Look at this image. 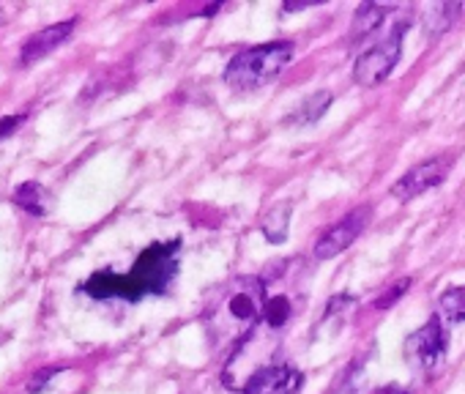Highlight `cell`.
I'll return each mask as SVG.
<instances>
[{
  "label": "cell",
  "mask_w": 465,
  "mask_h": 394,
  "mask_svg": "<svg viewBox=\"0 0 465 394\" xmlns=\"http://www.w3.org/2000/svg\"><path fill=\"white\" fill-rule=\"evenodd\" d=\"M454 159L451 156H432L416 167H411L394 186H391V197H397V201H413V197L424 194L427 189L438 186L446 181L449 170H451Z\"/></svg>",
  "instance_id": "52a82bcc"
},
{
  "label": "cell",
  "mask_w": 465,
  "mask_h": 394,
  "mask_svg": "<svg viewBox=\"0 0 465 394\" xmlns=\"http://www.w3.org/2000/svg\"><path fill=\"white\" fill-rule=\"evenodd\" d=\"M462 12L460 4H432L424 9V31L430 39H438L443 36L454 23H457V15Z\"/></svg>",
  "instance_id": "4fadbf2b"
},
{
  "label": "cell",
  "mask_w": 465,
  "mask_h": 394,
  "mask_svg": "<svg viewBox=\"0 0 465 394\" xmlns=\"http://www.w3.org/2000/svg\"><path fill=\"white\" fill-rule=\"evenodd\" d=\"M12 201H15L17 209H23L25 214H31V217H36V220L47 217V212H50V192H47L39 181H25V183H20V186L15 189V194H12Z\"/></svg>",
  "instance_id": "8fae6325"
},
{
  "label": "cell",
  "mask_w": 465,
  "mask_h": 394,
  "mask_svg": "<svg viewBox=\"0 0 465 394\" xmlns=\"http://www.w3.org/2000/svg\"><path fill=\"white\" fill-rule=\"evenodd\" d=\"M375 394H408L405 389H397V386H386V389H381V391H375Z\"/></svg>",
  "instance_id": "d6986e66"
},
{
  "label": "cell",
  "mask_w": 465,
  "mask_h": 394,
  "mask_svg": "<svg viewBox=\"0 0 465 394\" xmlns=\"http://www.w3.org/2000/svg\"><path fill=\"white\" fill-rule=\"evenodd\" d=\"M291 214H293V206H291V203H277V206H272V209L263 214L261 231H263V236H266L272 244H282V241L288 239Z\"/></svg>",
  "instance_id": "5bb4252c"
},
{
  "label": "cell",
  "mask_w": 465,
  "mask_h": 394,
  "mask_svg": "<svg viewBox=\"0 0 465 394\" xmlns=\"http://www.w3.org/2000/svg\"><path fill=\"white\" fill-rule=\"evenodd\" d=\"M58 372H64V369H61V367H47V369H39V372L31 378V383H28V391H31V394H39V391H45L47 380H53Z\"/></svg>",
  "instance_id": "e0dca14e"
},
{
  "label": "cell",
  "mask_w": 465,
  "mask_h": 394,
  "mask_svg": "<svg viewBox=\"0 0 465 394\" xmlns=\"http://www.w3.org/2000/svg\"><path fill=\"white\" fill-rule=\"evenodd\" d=\"M438 318L446 323H460L465 320V285L462 288H451L440 296L438 301Z\"/></svg>",
  "instance_id": "9a60e30c"
},
{
  "label": "cell",
  "mask_w": 465,
  "mask_h": 394,
  "mask_svg": "<svg viewBox=\"0 0 465 394\" xmlns=\"http://www.w3.org/2000/svg\"><path fill=\"white\" fill-rule=\"evenodd\" d=\"M269 296L266 282L258 277L236 280L222 296V301L208 312V329L213 337H236L239 342L263 320Z\"/></svg>",
  "instance_id": "7a4b0ae2"
},
{
  "label": "cell",
  "mask_w": 465,
  "mask_h": 394,
  "mask_svg": "<svg viewBox=\"0 0 465 394\" xmlns=\"http://www.w3.org/2000/svg\"><path fill=\"white\" fill-rule=\"evenodd\" d=\"M178 252H181V239L151 244L137 258L129 274L99 271L83 285V291L91 299H126V301H137L151 293H164L173 277L178 274Z\"/></svg>",
  "instance_id": "6da1fadb"
},
{
  "label": "cell",
  "mask_w": 465,
  "mask_h": 394,
  "mask_svg": "<svg viewBox=\"0 0 465 394\" xmlns=\"http://www.w3.org/2000/svg\"><path fill=\"white\" fill-rule=\"evenodd\" d=\"M302 389V372L288 364H274L263 372H258L242 394H299Z\"/></svg>",
  "instance_id": "9c48e42d"
},
{
  "label": "cell",
  "mask_w": 465,
  "mask_h": 394,
  "mask_svg": "<svg viewBox=\"0 0 465 394\" xmlns=\"http://www.w3.org/2000/svg\"><path fill=\"white\" fill-rule=\"evenodd\" d=\"M74 25H77V20H64V23H58V25H50V28H45V31L28 36L25 44H23V53H20V64L28 66V64H36V61H42L45 55L55 53V50L74 34Z\"/></svg>",
  "instance_id": "30bf717a"
},
{
  "label": "cell",
  "mask_w": 465,
  "mask_h": 394,
  "mask_svg": "<svg viewBox=\"0 0 465 394\" xmlns=\"http://www.w3.org/2000/svg\"><path fill=\"white\" fill-rule=\"evenodd\" d=\"M446 345H449V334H446V326L443 320L435 315L430 318L419 331H413L408 340H405V356L408 361L421 369V372H435L446 356Z\"/></svg>",
  "instance_id": "8992f818"
},
{
  "label": "cell",
  "mask_w": 465,
  "mask_h": 394,
  "mask_svg": "<svg viewBox=\"0 0 465 394\" xmlns=\"http://www.w3.org/2000/svg\"><path fill=\"white\" fill-rule=\"evenodd\" d=\"M280 350V329L261 320L242 342L230 353L224 364V383L230 389L244 391V386L263 369L274 367V356Z\"/></svg>",
  "instance_id": "277c9868"
},
{
  "label": "cell",
  "mask_w": 465,
  "mask_h": 394,
  "mask_svg": "<svg viewBox=\"0 0 465 394\" xmlns=\"http://www.w3.org/2000/svg\"><path fill=\"white\" fill-rule=\"evenodd\" d=\"M331 94L329 91H318V94H312L293 115H291V123H312V121H318L326 110H329V104H331Z\"/></svg>",
  "instance_id": "2e32d148"
},
{
  "label": "cell",
  "mask_w": 465,
  "mask_h": 394,
  "mask_svg": "<svg viewBox=\"0 0 465 394\" xmlns=\"http://www.w3.org/2000/svg\"><path fill=\"white\" fill-rule=\"evenodd\" d=\"M408 31V23H400L381 44L370 47L367 53L359 55L356 66H353V83L361 88H375L381 85L397 66L400 55H402V36Z\"/></svg>",
  "instance_id": "5b68a950"
},
{
  "label": "cell",
  "mask_w": 465,
  "mask_h": 394,
  "mask_svg": "<svg viewBox=\"0 0 465 394\" xmlns=\"http://www.w3.org/2000/svg\"><path fill=\"white\" fill-rule=\"evenodd\" d=\"M25 121V115H6V118H0V140L15 134L20 129V123Z\"/></svg>",
  "instance_id": "ac0fdd59"
},
{
  "label": "cell",
  "mask_w": 465,
  "mask_h": 394,
  "mask_svg": "<svg viewBox=\"0 0 465 394\" xmlns=\"http://www.w3.org/2000/svg\"><path fill=\"white\" fill-rule=\"evenodd\" d=\"M293 42H272V44H255L230 58L224 69V83L232 91H258L269 83H274L293 61Z\"/></svg>",
  "instance_id": "3957f363"
},
{
  "label": "cell",
  "mask_w": 465,
  "mask_h": 394,
  "mask_svg": "<svg viewBox=\"0 0 465 394\" xmlns=\"http://www.w3.org/2000/svg\"><path fill=\"white\" fill-rule=\"evenodd\" d=\"M386 12H389L386 6H378V4H361V6H359V12H356V17H353V25H351L348 42H351V44H359V42H364L370 34H375V31H378V25L383 23V15H386Z\"/></svg>",
  "instance_id": "7c38bea8"
},
{
  "label": "cell",
  "mask_w": 465,
  "mask_h": 394,
  "mask_svg": "<svg viewBox=\"0 0 465 394\" xmlns=\"http://www.w3.org/2000/svg\"><path fill=\"white\" fill-rule=\"evenodd\" d=\"M367 217H370V209H356L353 214L342 217L334 228H329L318 241H315V258L318 261H331L337 258L340 252H345L364 231L367 225Z\"/></svg>",
  "instance_id": "ba28073f"
}]
</instances>
